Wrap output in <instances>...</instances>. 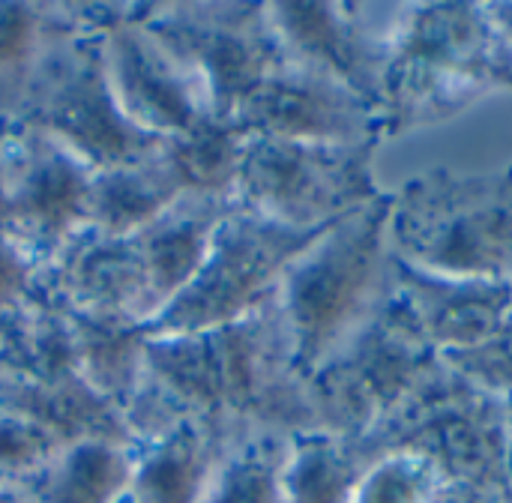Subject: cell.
Wrapping results in <instances>:
<instances>
[{
	"label": "cell",
	"mask_w": 512,
	"mask_h": 503,
	"mask_svg": "<svg viewBox=\"0 0 512 503\" xmlns=\"http://www.w3.org/2000/svg\"><path fill=\"white\" fill-rule=\"evenodd\" d=\"M0 503H27L18 492H0Z\"/></svg>",
	"instance_id": "d590c367"
},
{
	"label": "cell",
	"mask_w": 512,
	"mask_h": 503,
	"mask_svg": "<svg viewBox=\"0 0 512 503\" xmlns=\"http://www.w3.org/2000/svg\"><path fill=\"white\" fill-rule=\"evenodd\" d=\"M204 333L210 345V423L228 441L318 432L309 375L294 357L276 294L249 315Z\"/></svg>",
	"instance_id": "277c9868"
},
{
	"label": "cell",
	"mask_w": 512,
	"mask_h": 503,
	"mask_svg": "<svg viewBox=\"0 0 512 503\" xmlns=\"http://www.w3.org/2000/svg\"><path fill=\"white\" fill-rule=\"evenodd\" d=\"M441 471L417 453H387L363 474L354 503H429L441 489Z\"/></svg>",
	"instance_id": "83f0119b"
},
{
	"label": "cell",
	"mask_w": 512,
	"mask_h": 503,
	"mask_svg": "<svg viewBox=\"0 0 512 503\" xmlns=\"http://www.w3.org/2000/svg\"><path fill=\"white\" fill-rule=\"evenodd\" d=\"M489 9V18L501 36V45H504V60H507V72H510L512 84V0H492L486 3Z\"/></svg>",
	"instance_id": "d6a6232c"
},
{
	"label": "cell",
	"mask_w": 512,
	"mask_h": 503,
	"mask_svg": "<svg viewBox=\"0 0 512 503\" xmlns=\"http://www.w3.org/2000/svg\"><path fill=\"white\" fill-rule=\"evenodd\" d=\"M381 459L366 438L306 432L288 441L282 503H354L363 474Z\"/></svg>",
	"instance_id": "44dd1931"
},
{
	"label": "cell",
	"mask_w": 512,
	"mask_h": 503,
	"mask_svg": "<svg viewBox=\"0 0 512 503\" xmlns=\"http://www.w3.org/2000/svg\"><path fill=\"white\" fill-rule=\"evenodd\" d=\"M390 243L426 273L512 282V171L432 168L405 180L393 192Z\"/></svg>",
	"instance_id": "3957f363"
},
{
	"label": "cell",
	"mask_w": 512,
	"mask_h": 503,
	"mask_svg": "<svg viewBox=\"0 0 512 503\" xmlns=\"http://www.w3.org/2000/svg\"><path fill=\"white\" fill-rule=\"evenodd\" d=\"M441 360L486 393L498 399H512V321L492 333L486 342L468 351L444 354Z\"/></svg>",
	"instance_id": "f546056e"
},
{
	"label": "cell",
	"mask_w": 512,
	"mask_h": 503,
	"mask_svg": "<svg viewBox=\"0 0 512 503\" xmlns=\"http://www.w3.org/2000/svg\"><path fill=\"white\" fill-rule=\"evenodd\" d=\"M234 207V195L189 189L153 222L132 234L150 285L153 321L177 300V294L201 270L219 225Z\"/></svg>",
	"instance_id": "e0dca14e"
},
{
	"label": "cell",
	"mask_w": 512,
	"mask_h": 503,
	"mask_svg": "<svg viewBox=\"0 0 512 503\" xmlns=\"http://www.w3.org/2000/svg\"><path fill=\"white\" fill-rule=\"evenodd\" d=\"M429 503H504V498L498 492H492V489H483V486L444 480L441 489L435 492V498Z\"/></svg>",
	"instance_id": "1f68e13d"
},
{
	"label": "cell",
	"mask_w": 512,
	"mask_h": 503,
	"mask_svg": "<svg viewBox=\"0 0 512 503\" xmlns=\"http://www.w3.org/2000/svg\"><path fill=\"white\" fill-rule=\"evenodd\" d=\"M231 441L213 423H186L135 450L129 503H201L210 474Z\"/></svg>",
	"instance_id": "ffe728a7"
},
{
	"label": "cell",
	"mask_w": 512,
	"mask_h": 503,
	"mask_svg": "<svg viewBox=\"0 0 512 503\" xmlns=\"http://www.w3.org/2000/svg\"><path fill=\"white\" fill-rule=\"evenodd\" d=\"M393 192L324 228L285 270L276 300L306 375L324 366L393 297Z\"/></svg>",
	"instance_id": "6da1fadb"
},
{
	"label": "cell",
	"mask_w": 512,
	"mask_h": 503,
	"mask_svg": "<svg viewBox=\"0 0 512 503\" xmlns=\"http://www.w3.org/2000/svg\"><path fill=\"white\" fill-rule=\"evenodd\" d=\"M366 441L387 453H417L444 480L507 492V399L471 384L438 360L414 393Z\"/></svg>",
	"instance_id": "8992f818"
},
{
	"label": "cell",
	"mask_w": 512,
	"mask_h": 503,
	"mask_svg": "<svg viewBox=\"0 0 512 503\" xmlns=\"http://www.w3.org/2000/svg\"><path fill=\"white\" fill-rule=\"evenodd\" d=\"M512 90L504 45L486 3H408L384 78V138L459 117Z\"/></svg>",
	"instance_id": "7a4b0ae2"
},
{
	"label": "cell",
	"mask_w": 512,
	"mask_h": 503,
	"mask_svg": "<svg viewBox=\"0 0 512 503\" xmlns=\"http://www.w3.org/2000/svg\"><path fill=\"white\" fill-rule=\"evenodd\" d=\"M318 234L321 231L285 228L237 201V207L219 225L201 270L147 327V333L189 336L249 315L276 294L288 264Z\"/></svg>",
	"instance_id": "30bf717a"
},
{
	"label": "cell",
	"mask_w": 512,
	"mask_h": 503,
	"mask_svg": "<svg viewBox=\"0 0 512 503\" xmlns=\"http://www.w3.org/2000/svg\"><path fill=\"white\" fill-rule=\"evenodd\" d=\"M246 141L249 135L240 126L210 117L186 135L165 138V147L177 159L189 189L237 198V174Z\"/></svg>",
	"instance_id": "4316f807"
},
{
	"label": "cell",
	"mask_w": 512,
	"mask_h": 503,
	"mask_svg": "<svg viewBox=\"0 0 512 503\" xmlns=\"http://www.w3.org/2000/svg\"><path fill=\"white\" fill-rule=\"evenodd\" d=\"M288 441L282 435H243L231 441L210 474L201 503H282Z\"/></svg>",
	"instance_id": "484cf974"
},
{
	"label": "cell",
	"mask_w": 512,
	"mask_h": 503,
	"mask_svg": "<svg viewBox=\"0 0 512 503\" xmlns=\"http://www.w3.org/2000/svg\"><path fill=\"white\" fill-rule=\"evenodd\" d=\"M183 192H189V183L162 141L141 159L93 171L87 225L111 237H129L168 210Z\"/></svg>",
	"instance_id": "d6986e66"
},
{
	"label": "cell",
	"mask_w": 512,
	"mask_h": 503,
	"mask_svg": "<svg viewBox=\"0 0 512 503\" xmlns=\"http://www.w3.org/2000/svg\"><path fill=\"white\" fill-rule=\"evenodd\" d=\"M285 54L366 99L384 117V78L405 0L267 3Z\"/></svg>",
	"instance_id": "7c38bea8"
},
{
	"label": "cell",
	"mask_w": 512,
	"mask_h": 503,
	"mask_svg": "<svg viewBox=\"0 0 512 503\" xmlns=\"http://www.w3.org/2000/svg\"><path fill=\"white\" fill-rule=\"evenodd\" d=\"M48 306L45 273L0 225V315H21Z\"/></svg>",
	"instance_id": "4dcf8cb0"
},
{
	"label": "cell",
	"mask_w": 512,
	"mask_h": 503,
	"mask_svg": "<svg viewBox=\"0 0 512 503\" xmlns=\"http://www.w3.org/2000/svg\"><path fill=\"white\" fill-rule=\"evenodd\" d=\"M393 291L438 357L468 351L510 321L512 282L438 276L396 258Z\"/></svg>",
	"instance_id": "2e32d148"
},
{
	"label": "cell",
	"mask_w": 512,
	"mask_h": 503,
	"mask_svg": "<svg viewBox=\"0 0 512 503\" xmlns=\"http://www.w3.org/2000/svg\"><path fill=\"white\" fill-rule=\"evenodd\" d=\"M45 294L48 303L90 321L153 324L150 285L132 234L111 237L87 225L45 270Z\"/></svg>",
	"instance_id": "9a60e30c"
},
{
	"label": "cell",
	"mask_w": 512,
	"mask_h": 503,
	"mask_svg": "<svg viewBox=\"0 0 512 503\" xmlns=\"http://www.w3.org/2000/svg\"><path fill=\"white\" fill-rule=\"evenodd\" d=\"M3 132H6V129H0V207H3V180H6V162H3Z\"/></svg>",
	"instance_id": "e575fe53"
},
{
	"label": "cell",
	"mask_w": 512,
	"mask_h": 503,
	"mask_svg": "<svg viewBox=\"0 0 512 503\" xmlns=\"http://www.w3.org/2000/svg\"><path fill=\"white\" fill-rule=\"evenodd\" d=\"M3 231L45 273L87 228L93 171L48 135L12 126L3 132Z\"/></svg>",
	"instance_id": "8fae6325"
},
{
	"label": "cell",
	"mask_w": 512,
	"mask_h": 503,
	"mask_svg": "<svg viewBox=\"0 0 512 503\" xmlns=\"http://www.w3.org/2000/svg\"><path fill=\"white\" fill-rule=\"evenodd\" d=\"M144 24L198 75L213 120L234 123L240 105L285 60L261 0L150 3Z\"/></svg>",
	"instance_id": "9c48e42d"
},
{
	"label": "cell",
	"mask_w": 512,
	"mask_h": 503,
	"mask_svg": "<svg viewBox=\"0 0 512 503\" xmlns=\"http://www.w3.org/2000/svg\"><path fill=\"white\" fill-rule=\"evenodd\" d=\"M135 450L108 441L69 444L18 495L27 503H120L132 480Z\"/></svg>",
	"instance_id": "7402d4cb"
},
{
	"label": "cell",
	"mask_w": 512,
	"mask_h": 503,
	"mask_svg": "<svg viewBox=\"0 0 512 503\" xmlns=\"http://www.w3.org/2000/svg\"><path fill=\"white\" fill-rule=\"evenodd\" d=\"M15 126L48 135L90 171L141 159L162 144L123 117L108 81L102 33L75 30L66 18L39 57Z\"/></svg>",
	"instance_id": "5b68a950"
},
{
	"label": "cell",
	"mask_w": 512,
	"mask_h": 503,
	"mask_svg": "<svg viewBox=\"0 0 512 503\" xmlns=\"http://www.w3.org/2000/svg\"><path fill=\"white\" fill-rule=\"evenodd\" d=\"M6 318L9 315H0V348H3V336H6Z\"/></svg>",
	"instance_id": "8d00e7d4"
},
{
	"label": "cell",
	"mask_w": 512,
	"mask_h": 503,
	"mask_svg": "<svg viewBox=\"0 0 512 503\" xmlns=\"http://www.w3.org/2000/svg\"><path fill=\"white\" fill-rule=\"evenodd\" d=\"M60 27L57 0H0V129L18 123L39 57Z\"/></svg>",
	"instance_id": "cb8c5ba5"
},
{
	"label": "cell",
	"mask_w": 512,
	"mask_h": 503,
	"mask_svg": "<svg viewBox=\"0 0 512 503\" xmlns=\"http://www.w3.org/2000/svg\"><path fill=\"white\" fill-rule=\"evenodd\" d=\"M378 147L249 135L237 201L285 228L324 231L384 192L372 171Z\"/></svg>",
	"instance_id": "52a82bcc"
},
{
	"label": "cell",
	"mask_w": 512,
	"mask_h": 503,
	"mask_svg": "<svg viewBox=\"0 0 512 503\" xmlns=\"http://www.w3.org/2000/svg\"><path fill=\"white\" fill-rule=\"evenodd\" d=\"M438 360L393 291L387 306L309 375L318 432L366 438L414 393Z\"/></svg>",
	"instance_id": "ba28073f"
},
{
	"label": "cell",
	"mask_w": 512,
	"mask_h": 503,
	"mask_svg": "<svg viewBox=\"0 0 512 503\" xmlns=\"http://www.w3.org/2000/svg\"><path fill=\"white\" fill-rule=\"evenodd\" d=\"M510 321H512V309H510Z\"/></svg>",
	"instance_id": "f35d334b"
},
{
	"label": "cell",
	"mask_w": 512,
	"mask_h": 503,
	"mask_svg": "<svg viewBox=\"0 0 512 503\" xmlns=\"http://www.w3.org/2000/svg\"><path fill=\"white\" fill-rule=\"evenodd\" d=\"M120 503H129V501H126V498H123V501H120Z\"/></svg>",
	"instance_id": "74e56055"
},
{
	"label": "cell",
	"mask_w": 512,
	"mask_h": 503,
	"mask_svg": "<svg viewBox=\"0 0 512 503\" xmlns=\"http://www.w3.org/2000/svg\"><path fill=\"white\" fill-rule=\"evenodd\" d=\"M63 444L48 432L0 414V492H18L30 477H36Z\"/></svg>",
	"instance_id": "f1b7e54d"
},
{
	"label": "cell",
	"mask_w": 512,
	"mask_h": 503,
	"mask_svg": "<svg viewBox=\"0 0 512 503\" xmlns=\"http://www.w3.org/2000/svg\"><path fill=\"white\" fill-rule=\"evenodd\" d=\"M504 503H512V399H507V492Z\"/></svg>",
	"instance_id": "836d02e7"
},
{
	"label": "cell",
	"mask_w": 512,
	"mask_h": 503,
	"mask_svg": "<svg viewBox=\"0 0 512 503\" xmlns=\"http://www.w3.org/2000/svg\"><path fill=\"white\" fill-rule=\"evenodd\" d=\"M0 414L18 417L63 447L78 441H108L120 447H138L126 429L123 414L96 396L78 375L36 381L12 372H0Z\"/></svg>",
	"instance_id": "ac0fdd59"
},
{
	"label": "cell",
	"mask_w": 512,
	"mask_h": 503,
	"mask_svg": "<svg viewBox=\"0 0 512 503\" xmlns=\"http://www.w3.org/2000/svg\"><path fill=\"white\" fill-rule=\"evenodd\" d=\"M0 372L36 378V381L78 375L69 315L54 303L21 315H9L3 348H0Z\"/></svg>",
	"instance_id": "d4e9b609"
},
{
	"label": "cell",
	"mask_w": 512,
	"mask_h": 503,
	"mask_svg": "<svg viewBox=\"0 0 512 503\" xmlns=\"http://www.w3.org/2000/svg\"><path fill=\"white\" fill-rule=\"evenodd\" d=\"M150 3L102 36L105 69L123 117L150 138H177L210 120L198 75L144 24Z\"/></svg>",
	"instance_id": "4fadbf2b"
},
{
	"label": "cell",
	"mask_w": 512,
	"mask_h": 503,
	"mask_svg": "<svg viewBox=\"0 0 512 503\" xmlns=\"http://www.w3.org/2000/svg\"><path fill=\"white\" fill-rule=\"evenodd\" d=\"M510 171H512V165H510Z\"/></svg>",
	"instance_id": "ab89813d"
},
{
	"label": "cell",
	"mask_w": 512,
	"mask_h": 503,
	"mask_svg": "<svg viewBox=\"0 0 512 503\" xmlns=\"http://www.w3.org/2000/svg\"><path fill=\"white\" fill-rule=\"evenodd\" d=\"M69 315L78 378L120 414L138 390L147 351V327H126Z\"/></svg>",
	"instance_id": "603a6c76"
},
{
	"label": "cell",
	"mask_w": 512,
	"mask_h": 503,
	"mask_svg": "<svg viewBox=\"0 0 512 503\" xmlns=\"http://www.w3.org/2000/svg\"><path fill=\"white\" fill-rule=\"evenodd\" d=\"M246 135L312 144H381L384 117L339 81L285 60L234 114Z\"/></svg>",
	"instance_id": "5bb4252c"
}]
</instances>
